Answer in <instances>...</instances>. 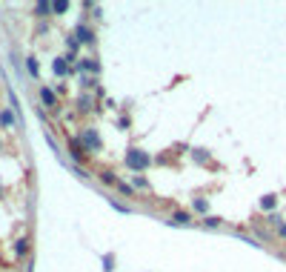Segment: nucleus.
<instances>
[{
	"label": "nucleus",
	"instance_id": "obj_12",
	"mask_svg": "<svg viewBox=\"0 0 286 272\" xmlns=\"http://www.w3.org/2000/svg\"><path fill=\"white\" fill-rule=\"evenodd\" d=\"M0 126H3V129H11V126H17L14 109H0Z\"/></svg>",
	"mask_w": 286,
	"mask_h": 272
},
{
	"label": "nucleus",
	"instance_id": "obj_5",
	"mask_svg": "<svg viewBox=\"0 0 286 272\" xmlns=\"http://www.w3.org/2000/svg\"><path fill=\"white\" fill-rule=\"evenodd\" d=\"M66 143H69V155H72V160H75L78 166H83V163L89 160V155H86V149L80 146V140L78 137H66Z\"/></svg>",
	"mask_w": 286,
	"mask_h": 272
},
{
	"label": "nucleus",
	"instance_id": "obj_7",
	"mask_svg": "<svg viewBox=\"0 0 286 272\" xmlns=\"http://www.w3.org/2000/svg\"><path fill=\"white\" fill-rule=\"evenodd\" d=\"M75 37H78V43H83V46H95V29L92 26H86V23H80L78 29H75Z\"/></svg>",
	"mask_w": 286,
	"mask_h": 272
},
{
	"label": "nucleus",
	"instance_id": "obj_15",
	"mask_svg": "<svg viewBox=\"0 0 286 272\" xmlns=\"http://www.w3.org/2000/svg\"><path fill=\"white\" fill-rule=\"evenodd\" d=\"M200 227H203V229H220V227H223V218H217V215H206L203 221H200Z\"/></svg>",
	"mask_w": 286,
	"mask_h": 272
},
{
	"label": "nucleus",
	"instance_id": "obj_28",
	"mask_svg": "<svg viewBox=\"0 0 286 272\" xmlns=\"http://www.w3.org/2000/svg\"><path fill=\"white\" fill-rule=\"evenodd\" d=\"M0 149H3V143H0Z\"/></svg>",
	"mask_w": 286,
	"mask_h": 272
},
{
	"label": "nucleus",
	"instance_id": "obj_8",
	"mask_svg": "<svg viewBox=\"0 0 286 272\" xmlns=\"http://www.w3.org/2000/svg\"><path fill=\"white\" fill-rule=\"evenodd\" d=\"M75 106H78L80 115H89V112H97V106H95V98H92L89 92H83L78 101H75Z\"/></svg>",
	"mask_w": 286,
	"mask_h": 272
},
{
	"label": "nucleus",
	"instance_id": "obj_19",
	"mask_svg": "<svg viewBox=\"0 0 286 272\" xmlns=\"http://www.w3.org/2000/svg\"><path fill=\"white\" fill-rule=\"evenodd\" d=\"M114 189H117V192L123 195V198H137V192H135V186H132V183H117V186H114Z\"/></svg>",
	"mask_w": 286,
	"mask_h": 272
},
{
	"label": "nucleus",
	"instance_id": "obj_23",
	"mask_svg": "<svg viewBox=\"0 0 286 272\" xmlns=\"http://www.w3.org/2000/svg\"><path fill=\"white\" fill-rule=\"evenodd\" d=\"M80 86H83V92H86V89H97V78L83 75V78H80Z\"/></svg>",
	"mask_w": 286,
	"mask_h": 272
},
{
	"label": "nucleus",
	"instance_id": "obj_6",
	"mask_svg": "<svg viewBox=\"0 0 286 272\" xmlns=\"http://www.w3.org/2000/svg\"><path fill=\"white\" fill-rule=\"evenodd\" d=\"M11 250H14V258H17V261H29V252H32V241L26 238V235H20V238L14 241V247H11Z\"/></svg>",
	"mask_w": 286,
	"mask_h": 272
},
{
	"label": "nucleus",
	"instance_id": "obj_17",
	"mask_svg": "<svg viewBox=\"0 0 286 272\" xmlns=\"http://www.w3.org/2000/svg\"><path fill=\"white\" fill-rule=\"evenodd\" d=\"M192 209H194V212H197V215H209V201H206V198H194V201H192Z\"/></svg>",
	"mask_w": 286,
	"mask_h": 272
},
{
	"label": "nucleus",
	"instance_id": "obj_21",
	"mask_svg": "<svg viewBox=\"0 0 286 272\" xmlns=\"http://www.w3.org/2000/svg\"><path fill=\"white\" fill-rule=\"evenodd\" d=\"M69 11V0H55L52 3V14H66Z\"/></svg>",
	"mask_w": 286,
	"mask_h": 272
},
{
	"label": "nucleus",
	"instance_id": "obj_25",
	"mask_svg": "<svg viewBox=\"0 0 286 272\" xmlns=\"http://www.w3.org/2000/svg\"><path fill=\"white\" fill-rule=\"evenodd\" d=\"M275 238H278V241H286V221L281 224V227H275Z\"/></svg>",
	"mask_w": 286,
	"mask_h": 272
},
{
	"label": "nucleus",
	"instance_id": "obj_22",
	"mask_svg": "<svg viewBox=\"0 0 286 272\" xmlns=\"http://www.w3.org/2000/svg\"><path fill=\"white\" fill-rule=\"evenodd\" d=\"M66 46H69V55H72V57L78 55L80 43H78V37H75V34H66Z\"/></svg>",
	"mask_w": 286,
	"mask_h": 272
},
{
	"label": "nucleus",
	"instance_id": "obj_16",
	"mask_svg": "<svg viewBox=\"0 0 286 272\" xmlns=\"http://www.w3.org/2000/svg\"><path fill=\"white\" fill-rule=\"evenodd\" d=\"M26 72H29V78H40V63H37V57H26Z\"/></svg>",
	"mask_w": 286,
	"mask_h": 272
},
{
	"label": "nucleus",
	"instance_id": "obj_24",
	"mask_svg": "<svg viewBox=\"0 0 286 272\" xmlns=\"http://www.w3.org/2000/svg\"><path fill=\"white\" fill-rule=\"evenodd\" d=\"M103 270H106V272L114 270V255H103Z\"/></svg>",
	"mask_w": 286,
	"mask_h": 272
},
{
	"label": "nucleus",
	"instance_id": "obj_26",
	"mask_svg": "<svg viewBox=\"0 0 286 272\" xmlns=\"http://www.w3.org/2000/svg\"><path fill=\"white\" fill-rule=\"evenodd\" d=\"M129 124H132V121H129L126 115H123V118H117V129H129Z\"/></svg>",
	"mask_w": 286,
	"mask_h": 272
},
{
	"label": "nucleus",
	"instance_id": "obj_13",
	"mask_svg": "<svg viewBox=\"0 0 286 272\" xmlns=\"http://www.w3.org/2000/svg\"><path fill=\"white\" fill-rule=\"evenodd\" d=\"M169 224H178V227H186V224H192V215L186 212V209H175L172 212V221Z\"/></svg>",
	"mask_w": 286,
	"mask_h": 272
},
{
	"label": "nucleus",
	"instance_id": "obj_18",
	"mask_svg": "<svg viewBox=\"0 0 286 272\" xmlns=\"http://www.w3.org/2000/svg\"><path fill=\"white\" fill-rule=\"evenodd\" d=\"M100 181L106 183V186H117V183H120V178H117L112 169H100Z\"/></svg>",
	"mask_w": 286,
	"mask_h": 272
},
{
	"label": "nucleus",
	"instance_id": "obj_4",
	"mask_svg": "<svg viewBox=\"0 0 286 272\" xmlns=\"http://www.w3.org/2000/svg\"><path fill=\"white\" fill-rule=\"evenodd\" d=\"M72 60H75L72 55H60V57H55V60H52V72H55L57 78H66V75H72V66H75Z\"/></svg>",
	"mask_w": 286,
	"mask_h": 272
},
{
	"label": "nucleus",
	"instance_id": "obj_11",
	"mask_svg": "<svg viewBox=\"0 0 286 272\" xmlns=\"http://www.w3.org/2000/svg\"><path fill=\"white\" fill-rule=\"evenodd\" d=\"M192 160H194V163H203V166H215V163H212V155H209V149H200V146L192 149Z\"/></svg>",
	"mask_w": 286,
	"mask_h": 272
},
{
	"label": "nucleus",
	"instance_id": "obj_3",
	"mask_svg": "<svg viewBox=\"0 0 286 272\" xmlns=\"http://www.w3.org/2000/svg\"><path fill=\"white\" fill-rule=\"evenodd\" d=\"M100 63H97V57H80L78 63L72 66V72H80V75H86L89 72V78H97L100 75Z\"/></svg>",
	"mask_w": 286,
	"mask_h": 272
},
{
	"label": "nucleus",
	"instance_id": "obj_20",
	"mask_svg": "<svg viewBox=\"0 0 286 272\" xmlns=\"http://www.w3.org/2000/svg\"><path fill=\"white\" fill-rule=\"evenodd\" d=\"M132 186L137 189H152V183H149V178H143V175H132Z\"/></svg>",
	"mask_w": 286,
	"mask_h": 272
},
{
	"label": "nucleus",
	"instance_id": "obj_2",
	"mask_svg": "<svg viewBox=\"0 0 286 272\" xmlns=\"http://www.w3.org/2000/svg\"><path fill=\"white\" fill-rule=\"evenodd\" d=\"M78 140H80V146L86 149V155H97V152H103V137H100V132H97L95 126H83Z\"/></svg>",
	"mask_w": 286,
	"mask_h": 272
},
{
	"label": "nucleus",
	"instance_id": "obj_27",
	"mask_svg": "<svg viewBox=\"0 0 286 272\" xmlns=\"http://www.w3.org/2000/svg\"><path fill=\"white\" fill-rule=\"evenodd\" d=\"M3 195H6V189H3V186H0V201H3Z\"/></svg>",
	"mask_w": 286,
	"mask_h": 272
},
{
	"label": "nucleus",
	"instance_id": "obj_1",
	"mask_svg": "<svg viewBox=\"0 0 286 272\" xmlns=\"http://www.w3.org/2000/svg\"><path fill=\"white\" fill-rule=\"evenodd\" d=\"M126 166L135 172V175H140V172H146L152 163H155V158L149 155V152H143V149H137V146H129L126 149Z\"/></svg>",
	"mask_w": 286,
	"mask_h": 272
},
{
	"label": "nucleus",
	"instance_id": "obj_14",
	"mask_svg": "<svg viewBox=\"0 0 286 272\" xmlns=\"http://www.w3.org/2000/svg\"><path fill=\"white\" fill-rule=\"evenodd\" d=\"M34 14H37L40 20L52 17V3H49V0H40V3H34Z\"/></svg>",
	"mask_w": 286,
	"mask_h": 272
},
{
	"label": "nucleus",
	"instance_id": "obj_9",
	"mask_svg": "<svg viewBox=\"0 0 286 272\" xmlns=\"http://www.w3.org/2000/svg\"><path fill=\"white\" fill-rule=\"evenodd\" d=\"M278 195L275 192H269V195H263L261 201H258V206H261V212H266V215H275V209H278Z\"/></svg>",
	"mask_w": 286,
	"mask_h": 272
},
{
	"label": "nucleus",
	"instance_id": "obj_10",
	"mask_svg": "<svg viewBox=\"0 0 286 272\" xmlns=\"http://www.w3.org/2000/svg\"><path fill=\"white\" fill-rule=\"evenodd\" d=\"M40 101H43L46 109H52V112H57V106H60V101H57V95L49 86H40Z\"/></svg>",
	"mask_w": 286,
	"mask_h": 272
}]
</instances>
